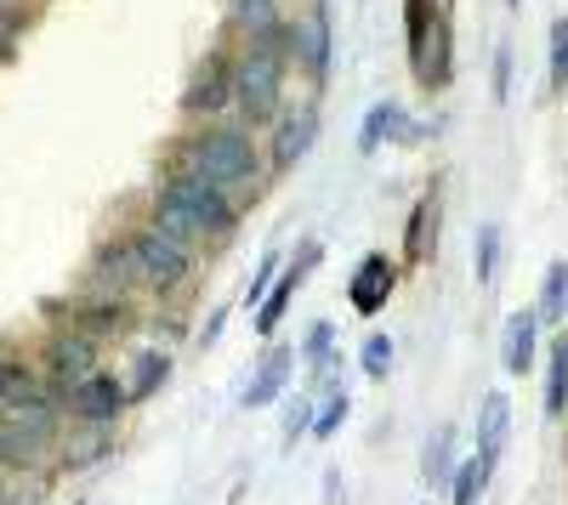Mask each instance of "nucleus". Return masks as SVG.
Masks as SVG:
<instances>
[{
  "mask_svg": "<svg viewBox=\"0 0 568 505\" xmlns=\"http://www.w3.org/2000/svg\"><path fill=\"white\" fill-rule=\"evenodd\" d=\"M187 171H200L205 182H216L222 194H256V182L267 171V154L256 148V131L251 125H200L194 136L182 143L176 154Z\"/></svg>",
  "mask_w": 568,
  "mask_h": 505,
  "instance_id": "f257e3e1",
  "label": "nucleus"
},
{
  "mask_svg": "<svg viewBox=\"0 0 568 505\" xmlns=\"http://www.w3.org/2000/svg\"><path fill=\"white\" fill-rule=\"evenodd\" d=\"M154 205H160V210H171V216H182L187 227H200V239H205V245L240 234V199L222 194L216 182H205L200 171H187L182 159H171V165L160 171Z\"/></svg>",
  "mask_w": 568,
  "mask_h": 505,
  "instance_id": "f03ea898",
  "label": "nucleus"
},
{
  "mask_svg": "<svg viewBox=\"0 0 568 505\" xmlns=\"http://www.w3.org/2000/svg\"><path fill=\"white\" fill-rule=\"evenodd\" d=\"M291 63H278V58H262V52H240V63H233V109H240V125L262 131L284 114V74Z\"/></svg>",
  "mask_w": 568,
  "mask_h": 505,
  "instance_id": "7ed1b4c3",
  "label": "nucleus"
},
{
  "mask_svg": "<svg viewBox=\"0 0 568 505\" xmlns=\"http://www.w3.org/2000/svg\"><path fill=\"white\" fill-rule=\"evenodd\" d=\"M125 250H131V267H136L142 290H160V296L182 290L187 279H194V261H200L187 245H176L171 234H160L154 221H149V227H136V234L125 239Z\"/></svg>",
  "mask_w": 568,
  "mask_h": 505,
  "instance_id": "20e7f679",
  "label": "nucleus"
},
{
  "mask_svg": "<svg viewBox=\"0 0 568 505\" xmlns=\"http://www.w3.org/2000/svg\"><path fill=\"white\" fill-rule=\"evenodd\" d=\"M233 58L227 45H211L205 52V63L194 69V80H187V91H182V114L187 120H216L222 109H233Z\"/></svg>",
  "mask_w": 568,
  "mask_h": 505,
  "instance_id": "39448f33",
  "label": "nucleus"
},
{
  "mask_svg": "<svg viewBox=\"0 0 568 505\" xmlns=\"http://www.w3.org/2000/svg\"><path fill=\"white\" fill-rule=\"evenodd\" d=\"M45 392H52L58 403H69V392L85 381V375H98V341L80 336V330H63L52 336V347H45Z\"/></svg>",
  "mask_w": 568,
  "mask_h": 505,
  "instance_id": "423d86ee",
  "label": "nucleus"
},
{
  "mask_svg": "<svg viewBox=\"0 0 568 505\" xmlns=\"http://www.w3.org/2000/svg\"><path fill=\"white\" fill-rule=\"evenodd\" d=\"M318 143V109L302 103V109H284L273 120V136H267V171H296Z\"/></svg>",
  "mask_w": 568,
  "mask_h": 505,
  "instance_id": "0eeeda50",
  "label": "nucleus"
},
{
  "mask_svg": "<svg viewBox=\"0 0 568 505\" xmlns=\"http://www.w3.org/2000/svg\"><path fill=\"white\" fill-rule=\"evenodd\" d=\"M318 261H324V245H318V239H307V245L296 250V261H291V267H284V272H278V279H273V290H267V301L256 307V330H262V336H273V330H278V318H284V312H291V301H296V290H302V285L313 279V267H318Z\"/></svg>",
  "mask_w": 568,
  "mask_h": 505,
  "instance_id": "6e6552de",
  "label": "nucleus"
},
{
  "mask_svg": "<svg viewBox=\"0 0 568 505\" xmlns=\"http://www.w3.org/2000/svg\"><path fill=\"white\" fill-rule=\"evenodd\" d=\"M125 403H131V398H125V387H120L114 375H103V370H98V375H85V381L69 392V403H63V409H69V415H74L80 426H114Z\"/></svg>",
  "mask_w": 568,
  "mask_h": 505,
  "instance_id": "1a4fd4ad",
  "label": "nucleus"
},
{
  "mask_svg": "<svg viewBox=\"0 0 568 505\" xmlns=\"http://www.w3.org/2000/svg\"><path fill=\"white\" fill-rule=\"evenodd\" d=\"M291 63L307 74V85L329 80V12L324 7H313V18L291 23Z\"/></svg>",
  "mask_w": 568,
  "mask_h": 505,
  "instance_id": "9d476101",
  "label": "nucleus"
},
{
  "mask_svg": "<svg viewBox=\"0 0 568 505\" xmlns=\"http://www.w3.org/2000/svg\"><path fill=\"white\" fill-rule=\"evenodd\" d=\"M393 285H398V267L382 256V250H369L358 267H353V279H347V301H353V312H364V318H375L387 307V296H393Z\"/></svg>",
  "mask_w": 568,
  "mask_h": 505,
  "instance_id": "9b49d317",
  "label": "nucleus"
},
{
  "mask_svg": "<svg viewBox=\"0 0 568 505\" xmlns=\"http://www.w3.org/2000/svg\"><path fill=\"white\" fill-rule=\"evenodd\" d=\"M69 330H80V336H91V341L125 330V301H120V296H85V301H74V307H69Z\"/></svg>",
  "mask_w": 568,
  "mask_h": 505,
  "instance_id": "f8f14e48",
  "label": "nucleus"
},
{
  "mask_svg": "<svg viewBox=\"0 0 568 505\" xmlns=\"http://www.w3.org/2000/svg\"><path fill=\"white\" fill-rule=\"evenodd\" d=\"M535 336H540V312H511L506 318V336H500L506 375H529L535 370Z\"/></svg>",
  "mask_w": 568,
  "mask_h": 505,
  "instance_id": "ddd939ff",
  "label": "nucleus"
},
{
  "mask_svg": "<svg viewBox=\"0 0 568 505\" xmlns=\"http://www.w3.org/2000/svg\"><path fill=\"white\" fill-rule=\"evenodd\" d=\"M284 387H291V352H284V347H267V352H262V363H256V375H251L245 409H267Z\"/></svg>",
  "mask_w": 568,
  "mask_h": 505,
  "instance_id": "4468645a",
  "label": "nucleus"
},
{
  "mask_svg": "<svg viewBox=\"0 0 568 505\" xmlns=\"http://www.w3.org/2000/svg\"><path fill=\"white\" fill-rule=\"evenodd\" d=\"M433 245H438V194H420L409 210V227H404V256L433 261Z\"/></svg>",
  "mask_w": 568,
  "mask_h": 505,
  "instance_id": "2eb2a0df",
  "label": "nucleus"
},
{
  "mask_svg": "<svg viewBox=\"0 0 568 505\" xmlns=\"http://www.w3.org/2000/svg\"><path fill=\"white\" fill-rule=\"evenodd\" d=\"M387 136H415V125H409V114L398 103H375L364 114V131H358V154H375Z\"/></svg>",
  "mask_w": 568,
  "mask_h": 505,
  "instance_id": "dca6fc26",
  "label": "nucleus"
},
{
  "mask_svg": "<svg viewBox=\"0 0 568 505\" xmlns=\"http://www.w3.org/2000/svg\"><path fill=\"white\" fill-rule=\"evenodd\" d=\"M91 279H98L109 296H125V290H136V285H142V279H136V267H131V250H125V239L98 250V261H91Z\"/></svg>",
  "mask_w": 568,
  "mask_h": 505,
  "instance_id": "f3484780",
  "label": "nucleus"
},
{
  "mask_svg": "<svg viewBox=\"0 0 568 505\" xmlns=\"http://www.w3.org/2000/svg\"><path fill=\"white\" fill-rule=\"evenodd\" d=\"M506 415H511L506 392H489V398H484V409H478V454H484L489 466L500 461V443H506Z\"/></svg>",
  "mask_w": 568,
  "mask_h": 505,
  "instance_id": "a211bd4d",
  "label": "nucleus"
},
{
  "mask_svg": "<svg viewBox=\"0 0 568 505\" xmlns=\"http://www.w3.org/2000/svg\"><path fill=\"white\" fill-rule=\"evenodd\" d=\"M284 12H278V0H227V29L233 34H262V29H278Z\"/></svg>",
  "mask_w": 568,
  "mask_h": 505,
  "instance_id": "6ab92c4d",
  "label": "nucleus"
},
{
  "mask_svg": "<svg viewBox=\"0 0 568 505\" xmlns=\"http://www.w3.org/2000/svg\"><path fill=\"white\" fill-rule=\"evenodd\" d=\"M165 381H171V352L149 347V352H136V375H131L125 398H131V403H136V398H154Z\"/></svg>",
  "mask_w": 568,
  "mask_h": 505,
  "instance_id": "aec40b11",
  "label": "nucleus"
},
{
  "mask_svg": "<svg viewBox=\"0 0 568 505\" xmlns=\"http://www.w3.org/2000/svg\"><path fill=\"white\" fill-rule=\"evenodd\" d=\"M489 461H484V454H471V461H460L455 466V477H449V499L455 505H478L484 499V483H489Z\"/></svg>",
  "mask_w": 568,
  "mask_h": 505,
  "instance_id": "412c9836",
  "label": "nucleus"
},
{
  "mask_svg": "<svg viewBox=\"0 0 568 505\" xmlns=\"http://www.w3.org/2000/svg\"><path fill=\"white\" fill-rule=\"evenodd\" d=\"M34 387H40V381H34V363L18 358V352H0V409L18 403V398H29Z\"/></svg>",
  "mask_w": 568,
  "mask_h": 505,
  "instance_id": "4be33fe9",
  "label": "nucleus"
},
{
  "mask_svg": "<svg viewBox=\"0 0 568 505\" xmlns=\"http://www.w3.org/2000/svg\"><path fill=\"white\" fill-rule=\"evenodd\" d=\"M540 324H557V318L568 312V261H551L546 279H540Z\"/></svg>",
  "mask_w": 568,
  "mask_h": 505,
  "instance_id": "5701e85b",
  "label": "nucleus"
},
{
  "mask_svg": "<svg viewBox=\"0 0 568 505\" xmlns=\"http://www.w3.org/2000/svg\"><path fill=\"white\" fill-rule=\"evenodd\" d=\"M568 409V336L551 341V363H546V415Z\"/></svg>",
  "mask_w": 568,
  "mask_h": 505,
  "instance_id": "b1692460",
  "label": "nucleus"
},
{
  "mask_svg": "<svg viewBox=\"0 0 568 505\" xmlns=\"http://www.w3.org/2000/svg\"><path fill=\"white\" fill-rule=\"evenodd\" d=\"M420 466H426V483H449L455 477V432L449 426L433 432V443H426V454H420Z\"/></svg>",
  "mask_w": 568,
  "mask_h": 505,
  "instance_id": "393cba45",
  "label": "nucleus"
},
{
  "mask_svg": "<svg viewBox=\"0 0 568 505\" xmlns=\"http://www.w3.org/2000/svg\"><path fill=\"white\" fill-rule=\"evenodd\" d=\"M302 358H307V370H313V375L329 370V358H336V324H329V318H313V324H307Z\"/></svg>",
  "mask_w": 568,
  "mask_h": 505,
  "instance_id": "a878e982",
  "label": "nucleus"
},
{
  "mask_svg": "<svg viewBox=\"0 0 568 505\" xmlns=\"http://www.w3.org/2000/svg\"><path fill=\"white\" fill-rule=\"evenodd\" d=\"M471 272H478V285H495V272H500V221L478 227V256H471Z\"/></svg>",
  "mask_w": 568,
  "mask_h": 505,
  "instance_id": "bb28decb",
  "label": "nucleus"
},
{
  "mask_svg": "<svg viewBox=\"0 0 568 505\" xmlns=\"http://www.w3.org/2000/svg\"><path fill=\"white\" fill-rule=\"evenodd\" d=\"M404 23H409V58L426 74V29H433L438 18H426V0H404Z\"/></svg>",
  "mask_w": 568,
  "mask_h": 505,
  "instance_id": "cd10ccee",
  "label": "nucleus"
},
{
  "mask_svg": "<svg viewBox=\"0 0 568 505\" xmlns=\"http://www.w3.org/2000/svg\"><path fill=\"white\" fill-rule=\"evenodd\" d=\"M347 392L336 387V392H324V403H318V415H313V437H329V432H336L342 421H347Z\"/></svg>",
  "mask_w": 568,
  "mask_h": 505,
  "instance_id": "c85d7f7f",
  "label": "nucleus"
},
{
  "mask_svg": "<svg viewBox=\"0 0 568 505\" xmlns=\"http://www.w3.org/2000/svg\"><path fill=\"white\" fill-rule=\"evenodd\" d=\"M364 375L369 381H387L393 375V336H369L364 341Z\"/></svg>",
  "mask_w": 568,
  "mask_h": 505,
  "instance_id": "c756f323",
  "label": "nucleus"
},
{
  "mask_svg": "<svg viewBox=\"0 0 568 505\" xmlns=\"http://www.w3.org/2000/svg\"><path fill=\"white\" fill-rule=\"evenodd\" d=\"M568 85V18L551 23V91Z\"/></svg>",
  "mask_w": 568,
  "mask_h": 505,
  "instance_id": "7c9ffc66",
  "label": "nucleus"
},
{
  "mask_svg": "<svg viewBox=\"0 0 568 505\" xmlns=\"http://www.w3.org/2000/svg\"><path fill=\"white\" fill-rule=\"evenodd\" d=\"M302 432H313V392H302L296 403H291V415H284V437H302Z\"/></svg>",
  "mask_w": 568,
  "mask_h": 505,
  "instance_id": "2f4dec72",
  "label": "nucleus"
},
{
  "mask_svg": "<svg viewBox=\"0 0 568 505\" xmlns=\"http://www.w3.org/2000/svg\"><path fill=\"white\" fill-rule=\"evenodd\" d=\"M495 103H511V45H495Z\"/></svg>",
  "mask_w": 568,
  "mask_h": 505,
  "instance_id": "473e14b6",
  "label": "nucleus"
},
{
  "mask_svg": "<svg viewBox=\"0 0 568 505\" xmlns=\"http://www.w3.org/2000/svg\"><path fill=\"white\" fill-rule=\"evenodd\" d=\"M278 272H284V267H278V256H267V261H262V272L251 279V290H245V301H251V307H262V301H267V290H273Z\"/></svg>",
  "mask_w": 568,
  "mask_h": 505,
  "instance_id": "72a5a7b5",
  "label": "nucleus"
},
{
  "mask_svg": "<svg viewBox=\"0 0 568 505\" xmlns=\"http://www.w3.org/2000/svg\"><path fill=\"white\" fill-rule=\"evenodd\" d=\"M313 7H324V12H329V0H313Z\"/></svg>",
  "mask_w": 568,
  "mask_h": 505,
  "instance_id": "f704fd0d",
  "label": "nucleus"
},
{
  "mask_svg": "<svg viewBox=\"0 0 568 505\" xmlns=\"http://www.w3.org/2000/svg\"><path fill=\"white\" fill-rule=\"evenodd\" d=\"M511 7H524V0H511Z\"/></svg>",
  "mask_w": 568,
  "mask_h": 505,
  "instance_id": "c9c22d12",
  "label": "nucleus"
},
{
  "mask_svg": "<svg viewBox=\"0 0 568 505\" xmlns=\"http://www.w3.org/2000/svg\"><path fill=\"white\" fill-rule=\"evenodd\" d=\"M0 7H7V0H0Z\"/></svg>",
  "mask_w": 568,
  "mask_h": 505,
  "instance_id": "e433bc0d",
  "label": "nucleus"
}]
</instances>
